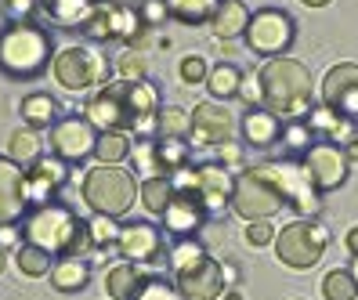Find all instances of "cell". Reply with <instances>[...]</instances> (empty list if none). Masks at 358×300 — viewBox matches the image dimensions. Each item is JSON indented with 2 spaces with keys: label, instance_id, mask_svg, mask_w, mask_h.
Here are the masks:
<instances>
[{
  "label": "cell",
  "instance_id": "277c9868",
  "mask_svg": "<svg viewBox=\"0 0 358 300\" xmlns=\"http://www.w3.org/2000/svg\"><path fill=\"white\" fill-rule=\"evenodd\" d=\"M80 196L91 206V213L123 217V213L134 206V199L141 196V185L134 178V170H127L123 163H98L83 174Z\"/></svg>",
  "mask_w": 358,
  "mask_h": 300
},
{
  "label": "cell",
  "instance_id": "f907efd6",
  "mask_svg": "<svg viewBox=\"0 0 358 300\" xmlns=\"http://www.w3.org/2000/svg\"><path fill=\"white\" fill-rule=\"evenodd\" d=\"M348 253H351V257H358V224L348 231Z\"/></svg>",
  "mask_w": 358,
  "mask_h": 300
},
{
  "label": "cell",
  "instance_id": "f35d334b",
  "mask_svg": "<svg viewBox=\"0 0 358 300\" xmlns=\"http://www.w3.org/2000/svg\"><path fill=\"white\" fill-rule=\"evenodd\" d=\"M116 73H120V80H145L149 62H145V55L138 48H131V51L116 55Z\"/></svg>",
  "mask_w": 358,
  "mask_h": 300
},
{
  "label": "cell",
  "instance_id": "8fae6325",
  "mask_svg": "<svg viewBox=\"0 0 358 300\" xmlns=\"http://www.w3.org/2000/svg\"><path fill=\"white\" fill-rule=\"evenodd\" d=\"M174 188L199 196L206 210H221L224 203H231V188H236V178L228 174L224 163H203V166H196V170H178Z\"/></svg>",
  "mask_w": 358,
  "mask_h": 300
},
{
  "label": "cell",
  "instance_id": "db71d44e",
  "mask_svg": "<svg viewBox=\"0 0 358 300\" xmlns=\"http://www.w3.org/2000/svg\"><path fill=\"white\" fill-rule=\"evenodd\" d=\"M351 275H355V283H358V257H355V261H351V268H348Z\"/></svg>",
  "mask_w": 358,
  "mask_h": 300
},
{
  "label": "cell",
  "instance_id": "ba28073f",
  "mask_svg": "<svg viewBox=\"0 0 358 300\" xmlns=\"http://www.w3.org/2000/svg\"><path fill=\"white\" fill-rule=\"evenodd\" d=\"M293 36H297V26L293 18L279 8H261L250 15V26H246V48L261 55V58H279L289 51Z\"/></svg>",
  "mask_w": 358,
  "mask_h": 300
},
{
  "label": "cell",
  "instance_id": "8992f818",
  "mask_svg": "<svg viewBox=\"0 0 358 300\" xmlns=\"http://www.w3.org/2000/svg\"><path fill=\"white\" fill-rule=\"evenodd\" d=\"M329 246V231L311 221V217H297L286 228H279L275 235V257L289 268V271H308L322 261V253Z\"/></svg>",
  "mask_w": 358,
  "mask_h": 300
},
{
  "label": "cell",
  "instance_id": "603a6c76",
  "mask_svg": "<svg viewBox=\"0 0 358 300\" xmlns=\"http://www.w3.org/2000/svg\"><path fill=\"white\" fill-rule=\"evenodd\" d=\"M152 275H145V264H134V261H123L116 264L109 275H105V290H109L113 300H138V293L145 290Z\"/></svg>",
  "mask_w": 358,
  "mask_h": 300
},
{
  "label": "cell",
  "instance_id": "5bb4252c",
  "mask_svg": "<svg viewBox=\"0 0 358 300\" xmlns=\"http://www.w3.org/2000/svg\"><path fill=\"white\" fill-rule=\"evenodd\" d=\"M141 29H145L141 11H134L127 4H98L91 22L83 26V33L91 40H134Z\"/></svg>",
  "mask_w": 358,
  "mask_h": 300
},
{
  "label": "cell",
  "instance_id": "ab89813d",
  "mask_svg": "<svg viewBox=\"0 0 358 300\" xmlns=\"http://www.w3.org/2000/svg\"><path fill=\"white\" fill-rule=\"evenodd\" d=\"M87 231H91V246H109L120 235L116 217H105V213H94V217L87 221Z\"/></svg>",
  "mask_w": 358,
  "mask_h": 300
},
{
  "label": "cell",
  "instance_id": "f5cc1de1",
  "mask_svg": "<svg viewBox=\"0 0 358 300\" xmlns=\"http://www.w3.org/2000/svg\"><path fill=\"white\" fill-rule=\"evenodd\" d=\"M224 300H243V293H236V290H224Z\"/></svg>",
  "mask_w": 358,
  "mask_h": 300
},
{
  "label": "cell",
  "instance_id": "d590c367",
  "mask_svg": "<svg viewBox=\"0 0 358 300\" xmlns=\"http://www.w3.org/2000/svg\"><path fill=\"white\" fill-rule=\"evenodd\" d=\"M185 138H163L159 141V166L163 174H178L185 170V159H188V145H181Z\"/></svg>",
  "mask_w": 358,
  "mask_h": 300
},
{
  "label": "cell",
  "instance_id": "4fadbf2b",
  "mask_svg": "<svg viewBox=\"0 0 358 300\" xmlns=\"http://www.w3.org/2000/svg\"><path fill=\"white\" fill-rule=\"evenodd\" d=\"M116 250L123 261H134V264H163V257L171 253L163 246V235L145 224V221H134V224H123L120 235H116Z\"/></svg>",
  "mask_w": 358,
  "mask_h": 300
},
{
  "label": "cell",
  "instance_id": "44dd1931",
  "mask_svg": "<svg viewBox=\"0 0 358 300\" xmlns=\"http://www.w3.org/2000/svg\"><path fill=\"white\" fill-rule=\"evenodd\" d=\"M203 217H206V206H203V199L199 196H192V192H174V199H171V206H166V213H163V224L171 228L178 239H188L199 224H203Z\"/></svg>",
  "mask_w": 358,
  "mask_h": 300
},
{
  "label": "cell",
  "instance_id": "bcb514c9",
  "mask_svg": "<svg viewBox=\"0 0 358 300\" xmlns=\"http://www.w3.org/2000/svg\"><path fill=\"white\" fill-rule=\"evenodd\" d=\"M163 18H166V4H163V0H145V4H141V22L149 29L159 26Z\"/></svg>",
  "mask_w": 358,
  "mask_h": 300
},
{
  "label": "cell",
  "instance_id": "d4e9b609",
  "mask_svg": "<svg viewBox=\"0 0 358 300\" xmlns=\"http://www.w3.org/2000/svg\"><path fill=\"white\" fill-rule=\"evenodd\" d=\"M91 278V268L83 261V253H69V257H58L55 268H51V283L58 293H80Z\"/></svg>",
  "mask_w": 358,
  "mask_h": 300
},
{
  "label": "cell",
  "instance_id": "836d02e7",
  "mask_svg": "<svg viewBox=\"0 0 358 300\" xmlns=\"http://www.w3.org/2000/svg\"><path fill=\"white\" fill-rule=\"evenodd\" d=\"M22 120H26L29 127L58 123V105H55V98H48V94H29V98L22 101Z\"/></svg>",
  "mask_w": 358,
  "mask_h": 300
},
{
  "label": "cell",
  "instance_id": "5b68a950",
  "mask_svg": "<svg viewBox=\"0 0 358 300\" xmlns=\"http://www.w3.org/2000/svg\"><path fill=\"white\" fill-rule=\"evenodd\" d=\"M51 58V36L33 22H11L0 29V69L15 80H33L48 69Z\"/></svg>",
  "mask_w": 358,
  "mask_h": 300
},
{
  "label": "cell",
  "instance_id": "f6af8a7d",
  "mask_svg": "<svg viewBox=\"0 0 358 300\" xmlns=\"http://www.w3.org/2000/svg\"><path fill=\"white\" fill-rule=\"evenodd\" d=\"M33 8H40V0H4V11L11 22H26Z\"/></svg>",
  "mask_w": 358,
  "mask_h": 300
},
{
  "label": "cell",
  "instance_id": "e0dca14e",
  "mask_svg": "<svg viewBox=\"0 0 358 300\" xmlns=\"http://www.w3.org/2000/svg\"><path fill=\"white\" fill-rule=\"evenodd\" d=\"M236 138V113L221 101H199L192 109V141L199 145H224Z\"/></svg>",
  "mask_w": 358,
  "mask_h": 300
},
{
  "label": "cell",
  "instance_id": "74e56055",
  "mask_svg": "<svg viewBox=\"0 0 358 300\" xmlns=\"http://www.w3.org/2000/svg\"><path fill=\"white\" fill-rule=\"evenodd\" d=\"M131 156H134V170H138V174H163V166H159V145L156 141H138L131 148Z\"/></svg>",
  "mask_w": 358,
  "mask_h": 300
},
{
  "label": "cell",
  "instance_id": "e575fe53",
  "mask_svg": "<svg viewBox=\"0 0 358 300\" xmlns=\"http://www.w3.org/2000/svg\"><path fill=\"white\" fill-rule=\"evenodd\" d=\"M322 297L326 300H355L358 297V283L351 271H329L322 278Z\"/></svg>",
  "mask_w": 358,
  "mask_h": 300
},
{
  "label": "cell",
  "instance_id": "7dc6e473",
  "mask_svg": "<svg viewBox=\"0 0 358 300\" xmlns=\"http://www.w3.org/2000/svg\"><path fill=\"white\" fill-rule=\"evenodd\" d=\"M239 94H243V101L246 105H261V76H243V87H239Z\"/></svg>",
  "mask_w": 358,
  "mask_h": 300
},
{
  "label": "cell",
  "instance_id": "1f68e13d",
  "mask_svg": "<svg viewBox=\"0 0 358 300\" xmlns=\"http://www.w3.org/2000/svg\"><path fill=\"white\" fill-rule=\"evenodd\" d=\"M15 264H18V271L22 275H29V278H44V275H51V253L48 250H40V246H33V243H22L15 250Z\"/></svg>",
  "mask_w": 358,
  "mask_h": 300
},
{
  "label": "cell",
  "instance_id": "cb8c5ba5",
  "mask_svg": "<svg viewBox=\"0 0 358 300\" xmlns=\"http://www.w3.org/2000/svg\"><path fill=\"white\" fill-rule=\"evenodd\" d=\"M243 134H246V145H250V148H271V145L282 138V120L261 105V109H250V113H246Z\"/></svg>",
  "mask_w": 358,
  "mask_h": 300
},
{
  "label": "cell",
  "instance_id": "6da1fadb",
  "mask_svg": "<svg viewBox=\"0 0 358 300\" xmlns=\"http://www.w3.org/2000/svg\"><path fill=\"white\" fill-rule=\"evenodd\" d=\"M156 87L149 80H113L87 101V120L101 131L149 134L156 127Z\"/></svg>",
  "mask_w": 358,
  "mask_h": 300
},
{
  "label": "cell",
  "instance_id": "52a82bcc",
  "mask_svg": "<svg viewBox=\"0 0 358 300\" xmlns=\"http://www.w3.org/2000/svg\"><path fill=\"white\" fill-rule=\"evenodd\" d=\"M282 206H286L282 192L261 174V166H246L236 178V188H231V210H236L243 221H264V217H271V213H279Z\"/></svg>",
  "mask_w": 358,
  "mask_h": 300
},
{
  "label": "cell",
  "instance_id": "8d00e7d4",
  "mask_svg": "<svg viewBox=\"0 0 358 300\" xmlns=\"http://www.w3.org/2000/svg\"><path fill=\"white\" fill-rule=\"evenodd\" d=\"M166 257H171V268H174V271H185V268H192L196 261H203L206 253H203V246L192 239V235H188V239H178L174 250L166 253Z\"/></svg>",
  "mask_w": 358,
  "mask_h": 300
},
{
  "label": "cell",
  "instance_id": "b9f144b4",
  "mask_svg": "<svg viewBox=\"0 0 358 300\" xmlns=\"http://www.w3.org/2000/svg\"><path fill=\"white\" fill-rule=\"evenodd\" d=\"M275 228H271V221H246V246H271L275 243Z\"/></svg>",
  "mask_w": 358,
  "mask_h": 300
},
{
  "label": "cell",
  "instance_id": "7402d4cb",
  "mask_svg": "<svg viewBox=\"0 0 358 300\" xmlns=\"http://www.w3.org/2000/svg\"><path fill=\"white\" fill-rule=\"evenodd\" d=\"M40 11L58 29H83L98 11V0H40Z\"/></svg>",
  "mask_w": 358,
  "mask_h": 300
},
{
  "label": "cell",
  "instance_id": "f546056e",
  "mask_svg": "<svg viewBox=\"0 0 358 300\" xmlns=\"http://www.w3.org/2000/svg\"><path fill=\"white\" fill-rule=\"evenodd\" d=\"M239 87H243V73L231 66V62H221L217 69H210V76H206V91L214 94V98H236L239 94Z\"/></svg>",
  "mask_w": 358,
  "mask_h": 300
},
{
  "label": "cell",
  "instance_id": "681fc988",
  "mask_svg": "<svg viewBox=\"0 0 358 300\" xmlns=\"http://www.w3.org/2000/svg\"><path fill=\"white\" fill-rule=\"evenodd\" d=\"M344 156H348V163H358V138H351L344 145Z\"/></svg>",
  "mask_w": 358,
  "mask_h": 300
},
{
  "label": "cell",
  "instance_id": "83f0119b",
  "mask_svg": "<svg viewBox=\"0 0 358 300\" xmlns=\"http://www.w3.org/2000/svg\"><path fill=\"white\" fill-rule=\"evenodd\" d=\"M174 181L166 178V174H152V178H145L141 181V206L152 213V217H163L166 213V206H171V199H174Z\"/></svg>",
  "mask_w": 358,
  "mask_h": 300
},
{
  "label": "cell",
  "instance_id": "ee69618b",
  "mask_svg": "<svg viewBox=\"0 0 358 300\" xmlns=\"http://www.w3.org/2000/svg\"><path fill=\"white\" fill-rule=\"evenodd\" d=\"M282 141H286L289 148H308V145H311V123L289 120V127H282Z\"/></svg>",
  "mask_w": 358,
  "mask_h": 300
},
{
  "label": "cell",
  "instance_id": "7bdbcfd3",
  "mask_svg": "<svg viewBox=\"0 0 358 300\" xmlns=\"http://www.w3.org/2000/svg\"><path fill=\"white\" fill-rule=\"evenodd\" d=\"M206 76H210V69H206V62H203L199 55L181 58V80L188 83V87H196V83H206Z\"/></svg>",
  "mask_w": 358,
  "mask_h": 300
},
{
  "label": "cell",
  "instance_id": "816d5d0a",
  "mask_svg": "<svg viewBox=\"0 0 358 300\" xmlns=\"http://www.w3.org/2000/svg\"><path fill=\"white\" fill-rule=\"evenodd\" d=\"M301 4H308V8H326L329 0H301Z\"/></svg>",
  "mask_w": 358,
  "mask_h": 300
},
{
  "label": "cell",
  "instance_id": "9a60e30c",
  "mask_svg": "<svg viewBox=\"0 0 358 300\" xmlns=\"http://www.w3.org/2000/svg\"><path fill=\"white\" fill-rule=\"evenodd\" d=\"M304 170H308L311 185L319 192H333V188H341L344 178H348V156H344V148L336 141H319V145L308 148Z\"/></svg>",
  "mask_w": 358,
  "mask_h": 300
},
{
  "label": "cell",
  "instance_id": "60d3db41",
  "mask_svg": "<svg viewBox=\"0 0 358 300\" xmlns=\"http://www.w3.org/2000/svg\"><path fill=\"white\" fill-rule=\"evenodd\" d=\"M138 300H185V297L174 283H166V278H149L145 290L138 293Z\"/></svg>",
  "mask_w": 358,
  "mask_h": 300
},
{
  "label": "cell",
  "instance_id": "4316f807",
  "mask_svg": "<svg viewBox=\"0 0 358 300\" xmlns=\"http://www.w3.org/2000/svg\"><path fill=\"white\" fill-rule=\"evenodd\" d=\"M246 26H250V11H246L243 0H221V8L214 15V36L231 40V36L246 33Z\"/></svg>",
  "mask_w": 358,
  "mask_h": 300
},
{
  "label": "cell",
  "instance_id": "3957f363",
  "mask_svg": "<svg viewBox=\"0 0 358 300\" xmlns=\"http://www.w3.org/2000/svg\"><path fill=\"white\" fill-rule=\"evenodd\" d=\"M22 239L48 250L51 257H69V253H83L91 246V231L69 206L40 203L22 224Z\"/></svg>",
  "mask_w": 358,
  "mask_h": 300
},
{
  "label": "cell",
  "instance_id": "9c48e42d",
  "mask_svg": "<svg viewBox=\"0 0 358 300\" xmlns=\"http://www.w3.org/2000/svg\"><path fill=\"white\" fill-rule=\"evenodd\" d=\"M51 73L69 94H80V91H91L98 83H105V58L94 48L76 44V48H66V51L55 55Z\"/></svg>",
  "mask_w": 358,
  "mask_h": 300
},
{
  "label": "cell",
  "instance_id": "7a4b0ae2",
  "mask_svg": "<svg viewBox=\"0 0 358 300\" xmlns=\"http://www.w3.org/2000/svg\"><path fill=\"white\" fill-rule=\"evenodd\" d=\"M261 105L275 113L282 123L301 120L311 109V73L297 58H268L261 66Z\"/></svg>",
  "mask_w": 358,
  "mask_h": 300
},
{
  "label": "cell",
  "instance_id": "11a10c76",
  "mask_svg": "<svg viewBox=\"0 0 358 300\" xmlns=\"http://www.w3.org/2000/svg\"><path fill=\"white\" fill-rule=\"evenodd\" d=\"M0 271H4V250H0Z\"/></svg>",
  "mask_w": 358,
  "mask_h": 300
},
{
  "label": "cell",
  "instance_id": "2e32d148",
  "mask_svg": "<svg viewBox=\"0 0 358 300\" xmlns=\"http://www.w3.org/2000/svg\"><path fill=\"white\" fill-rule=\"evenodd\" d=\"M322 105H329L336 116L358 123V66L355 62H341V66H333L326 73V80H322Z\"/></svg>",
  "mask_w": 358,
  "mask_h": 300
},
{
  "label": "cell",
  "instance_id": "ffe728a7",
  "mask_svg": "<svg viewBox=\"0 0 358 300\" xmlns=\"http://www.w3.org/2000/svg\"><path fill=\"white\" fill-rule=\"evenodd\" d=\"M66 185V159H44L40 156L29 170H26V196L29 203H51V196Z\"/></svg>",
  "mask_w": 358,
  "mask_h": 300
},
{
  "label": "cell",
  "instance_id": "ac0fdd59",
  "mask_svg": "<svg viewBox=\"0 0 358 300\" xmlns=\"http://www.w3.org/2000/svg\"><path fill=\"white\" fill-rule=\"evenodd\" d=\"M29 196H26V166L11 156H0V228L15 224L22 217Z\"/></svg>",
  "mask_w": 358,
  "mask_h": 300
},
{
  "label": "cell",
  "instance_id": "d6a6232c",
  "mask_svg": "<svg viewBox=\"0 0 358 300\" xmlns=\"http://www.w3.org/2000/svg\"><path fill=\"white\" fill-rule=\"evenodd\" d=\"M156 131L159 138H188L192 134V113L178 109V105H163L156 113Z\"/></svg>",
  "mask_w": 358,
  "mask_h": 300
},
{
  "label": "cell",
  "instance_id": "d6986e66",
  "mask_svg": "<svg viewBox=\"0 0 358 300\" xmlns=\"http://www.w3.org/2000/svg\"><path fill=\"white\" fill-rule=\"evenodd\" d=\"M174 286L181 290L185 300H221L224 297V283H221V264L203 257L192 268L174 271Z\"/></svg>",
  "mask_w": 358,
  "mask_h": 300
},
{
  "label": "cell",
  "instance_id": "f1b7e54d",
  "mask_svg": "<svg viewBox=\"0 0 358 300\" xmlns=\"http://www.w3.org/2000/svg\"><path fill=\"white\" fill-rule=\"evenodd\" d=\"M131 148H134V134H127V131H101L98 145H94V156H98V163H123L131 156Z\"/></svg>",
  "mask_w": 358,
  "mask_h": 300
},
{
  "label": "cell",
  "instance_id": "c3c4849f",
  "mask_svg": "<svg viewBox=\"0 0 358 300\" xmlns=\"http://www.w3.org/2000/svg\"><path fill=\"white\" fill-rule=\"evenodd\" d=\"M217 148H221V163H224V166L243 159V152H239V145H236V141H224V145H217Z\"/></svg>",
  "mask_w": 358,
  "mask_h": 300
},
{
  "label": "cell",
  "instance_id": "484cf974",
  "mask_svg": "<svg viewBox=\"0 0 358 300\" xmlns=\"http://www.w3.org/2000/svg\"><path fill=\"white\" fill-rule=\"evenodd\" d=\"M163 4H166V15L178 18V22L203 26V22H214L221 0H163Z\"/></svg>",
  "mask_w": 358,
  "mask_h": 300
},
{
  "label": "cell",
  "instance_id": "4dcf8cb0",
  "mask_svg": "<svg viewBox=\"0 0 358 300\" xmlns=\"http://www.w3.org/2000/svg\"><path fill=\"white\" fill-rule=\"evenodd\" d=\"M8 156L15 163H22V166H33L40 159V134H36V127H22V131H15L8 138Z\"/></svg>",
  "mask_w": 358,
  "mask_h": 300
},
{
  "label": "cell",
  "instance_id": "30bf717a",
  "mask_svg": "<svg viewBox=\"0 0 358 300\" xmlns=\"http://www.w3.org/2000/svg\"><path fill=\"white\" fill-rule=\"evenodd\" d=\"M261 174L282 192L286 206H293V210L301 213V217H315V213L322 210L319 188L311 185L304 163H301V166H297V163H261Z\"/></svg>",
  "mask_w": 358,
  "mask_h": 300
},
{
  "label": "cell",
  "instance_id": "7c38bea8",
  "mask_svg": "<svg viewBox=\"0 0 358 300\" xmlns=\"http://www.w3.org/2000/svg\"><path fill=\"white\" fill-rule=\"evenodd\" d=\"M98 145V127L91 120H80V116H69V120H58L55 131H51V152L66 163H80L94 152Z\"/></svg>",
  "mask_w": 358,
  "mask_h": 300
}]
</instances>
